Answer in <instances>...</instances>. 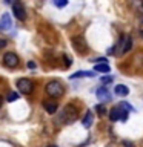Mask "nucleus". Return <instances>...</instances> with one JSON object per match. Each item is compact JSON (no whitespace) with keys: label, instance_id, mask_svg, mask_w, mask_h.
Here are the masks:
<instances>
[{"label":"nucleus","instance_id":"obj_1","mask_svg":"<svg viewBox=\"0 0 143 147\" xmlns=\"http://www.w3.org/2000/svg\"><path fill=\"white\" fill-rule=\"evenodd\" d=\"M45 92L51 96V98H60V96L63 95V84L57 80H51V81L46 83Z\"/></svg>","mask_w":143,"mask_h":147},{"label":"nucleus","instance_id":"obj_2","mask_svg":"<svg viewBox=\"0 0 143 147\" xmlns=\"http://www.w3.org/2000/svg\"><path fill=\"white\" fill-rule=\"evenodd\" d=\"M17 89L20 90L23 95H31L35 89V84L32 80H29V78H20V80H17Z\"/></svg>","mask_w":143,"mask_h":147},{"label":"nucleus","instance_id":"obj_3","mask_svg":"<svg viewBox=\"0 0 143 147\" xmlns=\"http://www.w3.org/2000/svg\"><path fill=\"white\" fill-rule=\"evenodd\" d=\"M77 117H78V110L74 107L72 104L65 106V109H63V112H62V118H63L65 123L71 124V123H74L77 119Z\"/></svg>","mask_w":143,"mask_h":147},{"label":"nucleus","instance_id":"obj_4","mask_svg":"<svg viewBox=\"0 0 143 147\" xmlns=\"http://www.w3.org/2000/svg\"><path fill=\"white\" fill-rule=\"evenodd\" d=\"M71 43H72V46H74V49H76L80 55H83V54L88 52V45H86V40H85V37H83V35L72 37Z\"/></svg>","mask_w":143,"mask_h":147},{"label":"nucleus","instance_id":"obj_5","mask_svg":"<svg viewBox=\"0 0 143 147\" xmlns=\"http://www.w3.org/2000/svg\"><path fill=\"white\" fill-rule=\"evenodd\" d=\"M12 14L17 20H20V22L26 20V11L20 0H12Z\"/></svg>","mask_w":143,"mask_h":147},{"label":"nucleus","instance_id":"obj_6","mask_svg":"<svg viewBox=\"0 0 143 147\" xmlns=\"http://www.w3.org/2000/svg\"><path fill=\"white\" fill-rule=\"evenodd\" d=\"M18 63H20V60H18L17 54L14 52H6L3 55V64L9 69H16L18 66Z\"/></svg>","mask_w":143,"mask_h":147},{"label":"nucleus","instance_id":"obj_7","mask_svg":"<svg viewBox=\"0 0 143 147\" xmlns=\"http://www.w3.org/2000/svg\"><path fill=\"white\" fill-rule=\"evenodd\" d=\"M12 26V22H11V17H9L8 12H5L2 17H0V31H9Z\"/></svg>","mask_w":143,"mask_h":147},{"label":"nucleus","instance_id":"obj_8","mask_svg":"<svg viewBox=\"0 0 143 147\" xmlns=\"http://www.w3.org/2000/svg\"><path fill=\"white\" fill-rule=\"evenodd\" d=\"M95 95H97V98L101 100V101H109L111 100V94H109V90L106 86H100L99 89L95 90Z\"/></svg>","mask_w":143,"mask_h":147},{"label":"nucleus","instance_id":"obj_9","mask_svg":"<svg viewBox=\"0 0 143 147\" xmlns=\"http://www.w3.org/2000/svg\"><path fill=\"white\" fill-rule=\"evenodd\" d=\"M43 109H45L48 113H55V110L59 109V104L55 103V101L45 100V101H43Z\"/></svg>","mask_w":143,"mask_h":147},{"label":"nucleus","instance_id":"obj_10","mask_svg":"<svg viewBox=\"0 0 143 147\" xmlns=\"http://www.w3.org/2000/svg\"><path fill=\"white\" fill-rule=\"evenodd\" d=\"M122 113H123V110L120 109L118 106H115V107H112L109 112V119L111 121H118V119H122Z\"/></svg>","mask_w":143,"mask_h":147},{"label":"nucleus","instance_id":"obj_11","mask_svg":"<svg viewBox=\"0 0 143 147\" xmlns=\"http://www.w3.org/2000/svg\"><path fill=\"white\" fill-rule=\"evenodd\" d=\"M132 49V37L131 35H125V40H123V45H122V52L126 54Z\"/></svg>","mask_w":143,"mask_h":147},{"label":"nucleus","instance_id":"obj_12","mask_svg":"<svg viewBox=\"0 0 143 147\" xmlns=\"http://www.w3.org/2000/svg\"><path fill=\"white\" fill-rule=\"evenodd\" d=\"M85 77L92 78V77H95V74L91 72V71H78V72H76V74H72V75H69V78H71V80H74V78H85Z\"/></svg>","mask_w":143,"mask_h":147},{"label":"nucleus","instance_id":"obj_13","mask_svg":"<svg viewBox=\"0 0 143 147\" xmlns=\"http://www.w3.org/2000/svg\"><path fill=\"white\" fill-rule=\"evenodd\" d=\"M115 95H118V96H126L129 94V89H128V86H123V84H118V86H115Z\"/></svg>","mask_w":143,"mask_h":147},{"label":"nucleus","instance_id":"obj_14","mask_svg":"<svg viewBox=\"0 0 143 147\" xmlns=\"http://www.w3.org/2000/svg\"><path fill=\"white\" fill-rule=\"evenodd\" d=\"M92 121H94V118H92V112H91V110H88L86 115H85V118H83V126H85L86 129L91 127Z\"/></svg>","mask_w":143,"mask_h":147},{"label":"nucleus","instance_id":"obj_15","mask_svg":"<svg viewBox=\"0 0 143 147\" xmlns=\"http://www.w3.org/2000/svg\"><path fill=\"white\" fill-rule=\"evenodd\" d=\"M111 71V67L108 64H95L94 66V72H99V74H108Z\"/></svg>","mask_w":143,"mask_h":147},{"label":"nucleus","instance_id":"obj_16","mask_svg":"<svg viewBox=\"0 0 143 147\" xmlns=\"http://www.w3.org/2000/svg\"><path fill=\"white\" fill-rule=\"evenodd\" d=\"M118 107L123 109V110H126V112H132V110H134V107H132L131 104H128L126 101H122V103L118 104Z\"/></svg>","mask_w":143,"mask_h":147},{"label":"nucleus","instance_id":"obj_17","mask_svg":"<svg viewBox=\"0 0 143 147\" xmlns=\"http://www.w3.org/2000/svg\"><path fill=\"white\" fill-rule=\"evenodd\" d=\"M9 103H12V101H17L18 100V94L17 92H9V95H8V98H6Z\"/></svg>","mask_w":143,"mask_h":147},{"label":"nucleus","instance_id":"obj_18","mask_svg":"<svg viewBox=\"0 0 143 147\" xmlns=\"http://www.w3.org/2000/svg\"><path fill=\"white\" fill-rule=\"evenodd\" d=\"M94 109L97 110V113H99L100 117H101V115H105V113H106V109H105V106H103V104H97Z\"/></svg>","mask_w":143,"mask_h":147},{"label":"nucleus","instance_id":"obj_19","mask_svg":"<svg viewBox=\"0 0 143 147\" xmlns=\"http://www.w3.org/2000/svg\"><path fill=\"white\" fill-rule=\"evenodd\" d=\"M54 5L57 8H65L68 5V0H54Z\"/></svg>","mask_w":143,"mask_h":147},{"label":"nucleus","instance_id":"obj_20","mask_svg":"<svg viewBox=\"0 0 143 147\" xmlns=\"http://www.w3.org/2000/svg\"><path fill=\"white\" fill-rule=\"evenodd\" d=\"M94 61H95V64H108V60H106L105 57H100V58L94 60Z\"/></svg>","mask_w":143,"mask_h":147},{"label":"nucleus","instance_id":"obj_21","mask_svg":"<svg viewBox=\"0 0 143 147\" xmlns=\"http://www.w3.org/2000/svg\"><path fill=\"white\" fill-rule=\"evenodd\" d=\"M112 80H114V78L111 77V75H108V77H103V78H101V83H105V84H106V83H112Z\"/></svg>","mask_w":143,"mask_h":147},{"label":"nucleus","instance_id":"obj_22","mask_svg":"<svg viewBox=\"0 0 143 147\" xmlns=\"http://www.w3.org/2000/svg\"><path fill=\"white\" fill-rule=\"evenodd\" d=\"M6 45H8V41H6V40L0 38V49H3V48H5V46H6Z\"/></svg>","mask_w":143,"mask_h":147},{"label":"nucleus","instance_id":"obj_23","mask_svg":"<svg viewBox=\"0 0 143 147\" xmlns=\"http://www.w3.org/2000/svg\"><path fill=\"white\" fill-rule=\"evenodd\" d=\"M63 58H65V61H66V63H65V64H66V66H69V64H71V58H69L68 55H65Z\"/></svg>","mask_w":143,"mask_h":147},{"label":"nucleus","instance_id":"obj_24","mask_svg":"<svg viewBox=\"0 0 143 147\" xmlns=\"http://www.w3.org/2000/svg\"><path fill=\"white\" fill-rule=\"evenodd\" d=\"M28 67H29V69H34V67H35V63H34V61H29V63H28Z\"/></svg>","mask_w":143,"mask_h":147},{"label":"nucleus","instance_id":"obj_25","mask_svg":"<svg viewBox=\"0 0 143 147\" xmlns=\"http://www.w3.org/2000/svg\"><path fill=\"white\" fill-rule=\"evenodd\" d=\"M2 104H3V96L0 95V107H2Z\"/></svg>","mask_w":143,"mask_h":147},{"label":"nucleus","instance_id":"obj_26","mask_svg":"<svg viewBox=\"0 0 143 147\" xmlns=\"http://www.w3.org/2000/svg\"><path fill=\"white\" fill-rule=\"evenodd\" d=\"M138 34H140V35H142V38H143V31H140V32H138Z\"/></svg>","mask_w":143,"mask_h":147},{"label":"nucleus","instance_id":"obj_27","mask_svg":"<svg viewBox=\"0 0 143 147\" xmlns=\"http://www.w3.org/2000/svg\"><path fill=\"white\" fill-rule=\"evenodd\" d=\"M49 147H57V146H49Z\"/></svg>","mask_w":143,"mask_h":147},{"label":"nucleus","instance_id":"obj_28","mask_svg":"<svg viewBox=\"0 0 143 147\" xmlns=\"http://www.w3.org/2000/svg\"><path fill=\"white\" fill-rule=\"evenodd\" d=\"M142 5H143V0H142Z\"/></svg>","mask_w":143,"mask_h":147}]
</instances>
